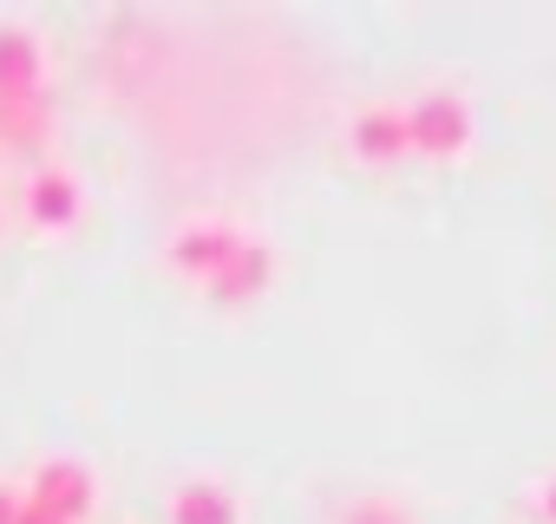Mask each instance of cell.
Segmentation results:
<instances>
[{"mask_svg": "<svg viewBox=\"0 0 556 524\" xmlns=\"http://www.w3.org/2000/svg\"><path fill=\"white\" fill-rule=\"evenodd\" d=\"M400 112H406V145L419 158H458L471 145V99H458L452 86H426L400 99Z\"/></svg>", "mask_w": 556, "mask_h": 524, "instance_id": "obj_1", "label": "cell"}, {"mask_svg": "<svg viewBox=\"0 0 556 524\" xmlns=\"http://www.w3.org/2000/svg\"><path fill=\"white\" fill-rule=\"evenodd\" d=\"M249 242V229L242 223H229V216H184L170 236H164V262H170V270L184 276V283H210L216 270H223V262L236 255Z\"/></svg>", "mask_w": 556, "mask_h": 524, "instance_id": "obj_2", "label": "cell"}, {"mask_svg": "<svg viewBox=\"0 0 556 524\" xmlns=\"http://www.w3.org/2000/svg\"><path fill=\"white\" fill-rule=\"evenodd\" d=\"M79 210H86L79 171L60 164V158H40V164L27 171V184H21V216H27L40 236H66V229L79 223Z\"/></svg>", "mask_w": 556, "mask_h": 524, "instance_id": "obj_3", "label": "cell"}, {"mask_svg": "<svg viewBox=\"0 0 556 524\" xmlns=\"http://www.w3.org/2000/svg\"><path fill=\"white\" fill-rule=\"evenodd\" d=\"M348 151L367 158V164H400L413 145H406V112L400 99H367L348 112Z\"/></svg>", "mask_w": 556, "mask_h": 524, "instance_id": "obj_4", "label": "cell"}, {"mask_svg": "<svg viewBox=\"0 0 556 524\" xmlns=\"http://www.w3.org/2000/svg\"><path fill=\"white\" fill-rule=\"evenodd\" d=\"M27 504L53 511L60 524H79L92 511V472L79 459H40L34 478H27Z\"/></svg>", "mask_w": 556, "mask_h": 524, "instance_id": "obj_5", "label": "cell"}, {"mask_svg": "<svg viewBox=\"0 0 556 524\" xmlns=\"http://www.w3.org/2000/svg\"><path fill=\"white\" fill-rule=\"evenodd\" d=\"M47 86V53L27 21H0V99H34Z\"/></svg>", "mask_w": 556, "mask_h": 524, "instance_id": "obj_6", "label": "cell"}, {"mask_svg": "<svg viewBox=\"0 0 556 524\" xmlns=\"http://www.w3.org/2000/svg\"><path fill=\"white\" fill-rule=\"evenodd\" d=\"M268 276H275V249L249 236V242H242V249L223 262V270L203 283V296H210V302H223V309H236V302L262 296V289H268Z\"/></svg>", "mask_w": 556, "mask_h": 524, "instance_id": "obj_7", "label": "cell"}, {"mask_svg": "<svg viewBox=\"0 0 556 524\" xmlns=\"http://www.w3.org/2000/svg\"><path fill=\"white\" fill-rule=\"evenodd\" d=\"M164 524H242V504L223 478H184L164 498Z\"/></svg>", "mask_w": 556, "mask_h": 524, "instance_id": "obj_8", "label": "cell"}, {"mask_svg": "<svg viewBox=\"0 0 556 524\" xmlns=\"http://www.w3.org/2000/svg\"><path fill=\"white\" fill-rule=\"evenodd\" d=\"M47 132H53L47 92H34V99H0V145H8V151H40Z\"/></svg>", "mask_w": 556, "mask_h": 524, "instance_id": "obj_9", "label": "cell"}, {"mask_svg": "<svg viewBox=\"0 0 556 524\" xmlns=\"http://www.w3.org/2000/svg\"><path fill=\"white\" fill-rule=\"evenodd\" d=\"M334 524H413V511L400 498H354L334 511Z\"/></svg>", "mask_w": 556, "mask_h": 524, "instance_id": "obj_10", "label": "cell"}, {"mask_svg": "<svg viewBox=\"0 0 556 524\" xmlns=\"http://www.w3.org/2000/svg\"><path fill=\"white\" fill-rule=\"evenodd\" d=\"M21 511H27V491L0 478V524H21Z\"/></svg>", "mask_w": 556, "mask_h": 524, "instance_id": "obj_11", "label": "cell"}, {"mask_svg": "<svg viewBox=\"0 0 556 524\" xmlns=\"http://www.w3.org/2000/svg\"><path fill=\"white\" fill-rule=\"evenodd\" d=\"M536 511H543V524H556V472L536 485Z\"/></svg>", "mask_w": 556, "mask_h": 524, "instance_id": "obj_12", "label": "cell"}, {"mask_svg": "<svg viewBox=\"0 0 556 524\" xmlns=\"http://www.w3.org/2000/svg\"><path fill=\"white\" fill-rule=\"evenodd\" d=\"M21 524H60V517H53V511H40V504H27V511H21Z\"/></svg>", "mask_w": 556, "mask_h": 524, "instance_id": "obj_13", "label": "cell"}]
</instances>
